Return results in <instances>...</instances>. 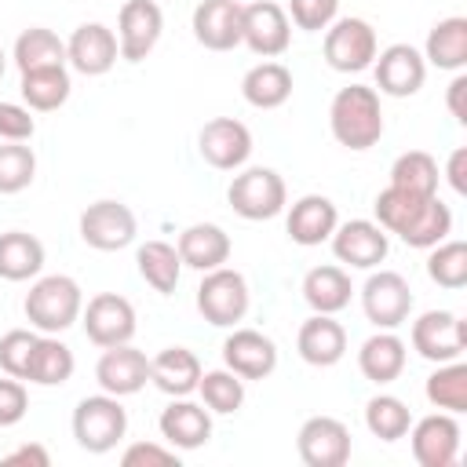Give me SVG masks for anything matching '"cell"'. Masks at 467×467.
<instances>
[{
	"label": "cell",
	"instance_id": "cell-21",
	"mask_svg": "<svg viewBox=\"0 0 467 467\" xmlns=\"http://www.w3.org/2000/svg\"><path fill=\"white\" fill-rule=\"evenodd\" d=\"M95 379L106 394L113 398H128L139 394L150 383V358L142 350H135L131 343H117L106 347L102 358L95 361Z\"/></svg>",
	"mask_w": 467,
	"mask_h": 467
},
{
	"label": "cell",
	"instance_id": "cell-35",
	"mask_svg": "<svg viewBox=\"0 0 467 467\" xmlns=\"http://www.w3.org/2000/svg\"><path fill=\"white\" fill-rule=\"evenodd\" d=\"M44 270V244L26 230L0 234V277L4 281H29Z\"/></svg>",
	"mask_w": 467,
	"mask_h": 467
},
{
	"label": "cell",
	"instance_id": "cell-13",
	"mask_svg": "<svg viewBox=\"0 0 467 467\" xmlns=\"http://www.w3.org/2000/svg\"><path fill=\"white\" fill-rule=\"evenodd\" d=\"M332 255L354 270H376L390 252V234L372 219H350L332 230Z\"/></svg>",
	"mask_w": 467,
	"mask_h": 467
},
{
	"label": "cell",
	"instance_id": "cell-47",
	"mask_svg": "<svg viewBox=\"0 0 467 467\" xmlns=\"http://www.w3.org/2000/svg\"><path fill=\"white\" fill-rule=\"evenodd\" d=\"M26 409H29V390H26V383L4 372V379H0V427L22 423Z\"/></svg>",
	"mask_w": 467,
	"mask_h": 467
},
{
	"label": "cell",
	"instance_id": "cell-28",
	"mask_svg": "<svg viewBox=\"0 0 467 467\" xmlns=\"http://www.w3.org/2000/svg\"><path fill=\"white\" fill-rule=\"evenodd\" d=\"M405 358H409L405 339L394 336V328H379L376 336H368V339L361 343V350H358V368H361L365 379H372L376 387H383V383H394V379L405 372Z\"/></svg>",
	"mask_w": 467,
	"mask_h": 467
},
{
	"label": "cell",
	"instance_id": "cell-29",
	"mask_svg": "<svg viewBox=\"0 0 467 467\" xmlns=\"http://www.w3.org/2000/svg\"><path fill=\"white\" fill-rule=\"evenodd\" d=\"M350 296H354L350 274L343 266H336V263L314 266L303 277V299H306V306L314 314H339L343 306H350Z\"/></svg>",
	"mask_w": 467,
	"mask_h": 467
},
{
	"label": "cell",
	"instance_id": "cell-41",
	"mask_svg": "<svg viewBox=\"0 0 467 467\" xmlns=\"http://www.w3.org/2000/svg\"><path fill=\"white\" fill-rule=\"evenodd\" d=\"M427 277L438 288H463L467 285V244L463 241H438L434 248H427Z\"/></svg>",
	"mask_w": 467,
	"mask_h": 467
},
{
	"label": "cell",
	"instance_id": "cell-31",
	"mask_svg": "<svg viewBox=\"0 0 467 467\" xmlns=\"http://www.w3.org/2000/svg\"><path fill=\"white\" fill-rule=\"evenodd\" d=\"M241 95L255 109H277L292 99V73L281 62H259L241 77Z\"/></svg>",
	"mask_w": 467,
	"mask_h": 467
},
{
	"label": "cell",
	"instance_id": "cell-49",
	"mask_svg": "<svg viewBox=\"0 0 467 467\" xmlns=\"http://www.w3.org/2000/svg\"><path fill=\"white\" fill-rule=\"evenodd\" d=\"M463 95H467V77H463V73H456V77H452V84H449L445 106H449V113H452L460 124H467V106H463Z\"/></svg>",
	"mask_w": 467,
	"mask_h": 467
},
{
	"label": "cell",
	"instance_id": "cell-40",
	"mask_svg": "<svg viewBox=\"0 0 467 467\" xmlns=\"http://www.w3.org/2000/svg\"><path fill=\"white\" fill-rule=\"evenodd\" d=\"M197 394H201L208 412L230 416V412H237L244 405V379L237 372H230V368H212V372H201Z\"/></svg>",
	"mask_w": 467,
	"mask_h": 467
},
{
	"label": "cell",
	"instance_id": "cell-26",
	"mask_svg": "<svg viewBox=\"0 0 467 467\" xmlns=\"http://www.w3.org/2000/svg\"><path fill=\"white\" fill-rule=\"evenodd\" d=\"M201 358L190 347H164L150 358V383L168 398H190L201 383Z\"/></svg>",
	"mask_w": 467,
	"mask_h": 467
},
{
	"label": "cell",
	"instance_id": "cell-15",
	"mask_svg": "<svg viewBox=\"0 0 467 467\" xmlns=\"http://www.w3.org/2000/svg\"><path fill=\"white\" fill-rule=\"evenodd\" d=\"M296 449L306 467H343L350 460V431L336 416H310L296 434Z\"/></svg>",
	"mask_w": 467,
	"mask_h": 467
},
{
	"label": "cell",
	"instance_id": "cell-34",
	"mask_svg": "<svg viewBox=\"0 0 467 467\" xmlns=\"http://www.w3.org/2000/svg\"><path fill=\"white\" fill-rule=\"evenodd\" d=\"M135 266H139V277L161 292V296H171L179 288V277H182V259L175 252V244L168 241H146L139 244L135 252Z\"/></svg>",
	"mask_w": 467,
	"mask_h": 467
},
{
	"label": "cell",
	"instance_id": "cell-17",
	"mask_svg": "<svg viewBox=\"0 0 467 467\" xmlns=\"http://www.w3.org/2000/svg\"><path fill=\"white\" fill-rule=\"evenodd\" d=\"M409 441L420 467H452L460 456V423L452 412H431L409 427Z\"/></svg>",
	"mask_w": 467,
	"mask_h": 467
},
{
	"label": "cell",
	"instance_id": "cell-44",
	"mask_svg": "<svg viewBox=\"0 0 467 467\" xmlns=\"http://www.w3.org/2000/svg\"><path fill=\"white\" fill-rule=\"evenodd\" d=\"M288 22L303 33H321L339 18V0H288Z\"/></svg>",
	"mask_w": 467,
	"mask_h": 467
},
{
	"label": "cell",
	"instance_id": "cell-9",
	"mask_svg": "<svg viewBox=\"0 0 467 467\" xmlns=\"http://www.w3.org/2000/svg\"><path fill=\"white\" fill-rule=\"evenodd\" d=\"M412 288L398 270H372L361 285V310L376 328H398L412 314Z\"/></svg>",
	"mask_w": 467,
	"mask_h": 467
},
{
	"label": "cell",
	"instance_id": "cell-16",
	"mask_svg": "<svg viewBox=\"0 0 467 467\" xmlns=\"http://www.w3.org/2000/svg\"><path fill=\"white\" fill-rule=\"evenodd\" d=\"M372 73H376L379 95L409 99V95H416V91L423 88V80H427V62H423V51H416L412 44H390V47L376 51Z\"/></svg>",
	"mask_w": 467,
	"mask_h": 467
},
{
	"label": "cell",
	"instance_id": "cell-1",
	"mask_svg": "<svg viewBox=\"0 0 467 467\" xmlns=\"http://www.w3.org/2000/svg\"><path fill=\"white\" fill-rule=\"evenodd\" d=\"M372 208H376V223L387 234H398L409 248H434L452 234V212L438 193L420 197V193L387 186Z\"/></svg>",
	"mask_w": 467,
	"mask_h": 467
},
{
	"label": "cell",
	"instance_id": "cell-8",
	"mask_svg": "<svg viewBox=\"0 0 467 467\" xmlns=\"http://www.w3.org/2000/svg\"><path fill=\"white\" fill-rule=\"evenodd\" d=\"M379 44H376V29L365 18H336L325 29V62L336 73H361L372 66Z\"/></svg>",
	"mask_w": 467,
	"mask_h": 467
},
{
	"label": "cell",
	"instance_id": "cell-50",
	"mask_svg": "<svg viewBox=\"0 0 467 467\" xmlns=\"http://www.w3.org/2000/svg\"><path fill=\"white\" fill-rule=\"evenodd\" d=\"M4 463H33V467H47V463H51V456H47V449H44V445L29 441V445H18L15 452H7V456H4Z\"/></svg>",
	"mask_w": 467,
	"mask_h": 467
},
{
	"label": "cell",
	"instance_id": "cell-4",
	"mask_svg": "<svg viewBox=\"0 0 467 467\" xmlns=\"http://www.w3.org/2000/svg\"><path fill=\"white\" fill-rule=\"evenodd\" d=\"M128 434V409L120 405V398L113 394H88L77 401L73 409V438L84 452L102 456L109 449H117Z\"/></svg>",
	"mask_w": 467,
	"mask_h": 467
},
{
	"label": "cell",
	"instance_id": "cell-45",
	"mask_svg": "<svg viewBox=\"0 0 467 467\" xmlns=\"http://www.w3.org/2000/svg\"><path fill=\"white\" fill-rule=\"evenodd\" d=\"M36 135V120L29 106L0 102V139L4 142H29Z\"/></svg>",
	"mask_w": 467,
	"mask_h": 467
},
{
	"label": "cell",
	"instance_id": "cell-18",
	"mask_svg": "<svg viewBox=\"0 0 467 467\" xmlns=\"http://www.w3.org/2000/svg\"><path fill=\"white\" fill-rule=\"evenodd\" d=\"M201 157L219 171H237L252 157V131L234 117H215L197 135Z\"/></svg>",
	"mask_w": 467,
	"mask_h": 467
},
{
	"label": "cell",
	"instance_id": "cell-38",
	"mask_svg": "<svg viewBox=\"0 0 467 467\" xmlns=\"http://www.w3.org/2000/svg\"><path fill=\"white\" fill-rule=\"evenodd\" d=\"M427 401L441 412H463L467 409V365L456 358V361H441L431 376H427V387H423Z\"/></svg>",
	"mask_w": 467,
	"mask_h": 467
},
{
	"label": "cell",
	"instance_id": "cell-5",
	"mask_svg": "<svg viewBox=\"0 0 467 467\" xmlns=\"http://www.w3.org/2000/svg\"><path fill=\"white\" fill-rule=\"evenodd\" d=\"M252 306V292H248V281L241 270L234 266H215V270H204L201 285H197V310L208 325L215 328H234L237 321H244Z\"/></svg>",
	"mask_w": 467,
	"mask_h": 467
},
{
	"label": "cell",
	"instance_id": "cell-25",
	"mask_svg": "<svg viewBox=\"0 0 467 467\" xmlns=\"http://www.w3.org/2000/svg\"><path fill=\"white\" fill-rule=\"evenodd\" d=\"M336 226H339V212H336L332 197H325V193H306V197H299V201L288 208V219H285V230H288V237H292L299 248H314V244L328 241Z\"/></svg>",
	"mask_w": 467,
	"mask_h": 467
},
{
	"label": "cell",
	"instance_id": "cell-48",
	"mask_svg": "<svg viewBox=\"0 0 467 467\" xmlns=\"http://www.w3.org/2000/svg\"><path fill=\"white\" fill-rule=\"evenodd\" d=\"M445 179H449V186H452L456 193H467V150H463V146H456V150L449 153Z\"/></svg>",
	"mask_w": 467,
	"mask_h": 467
},
{
	"label": "cell",
	"instance_id": "cell-37",
	"mask_svg": "<svg viewBox=\"0 0 467 467\" xmlns=\"http://www.w3.org/2000/svg\"><path fill=\"white\" fill-rule=\"evenodd\" d=\"M438 161L427 150H409L390 164V186L405 190V193H420V197H434L438 193Z\"/></svg>",
	"mask_w": 467,
	"mask_h": 467
},
{
	"label": "cell",
	"instance_id": "cell-51",
	"mask_svg": "<svg viewBox=\"0 0 467 467\" xmlns=\"http://www.w3.org/2000/svg\"><path fill=\"white\" fill-rule=\"evenodd\" d=\"M4 66H7V55H4V47H0V77H4Z\"/></svg>",
	"mask_w": 467,
	"mask_h": 467
},
{
	"label": "cell",
	"instance_id": "cell-11",
	"mask_svg": "<svg viewBox=\"0 0 467 467\" xmlns=\"http://www.w3.org/2000/svg\"><path fill=\"white\" fill-rule=\"evenodd\" d=\"M412 350L434 365L456 361L467 350V321L452 310H427L412 321Z\"/></svg>",
	"mask_w": 467,
	"mask_h": 467
},
{
	"label": "cell",
	"instance_id": "cell-20",
	"mask_svg": "<svg viewBox=\"0 0 467 467\" xmlns=\"http://www.w3.org/2000/svg\"><path fill=\"white\" fill-rule=\"evenodd\" d=\"M223 365L241 379H266L277 368V343L259 328H234L223 339Z\"/></svg>",
	"mask_w": 467,
	"mask_h": 467
},
{
	"label": "cell",
	"instance_id": "cell-10",
	"mask_svg": "<svg viewBox=\"0 0 467 467\" xmlns=\"http://www.w3.org/2000/svg\"><path fill=\"white\" fill-rule=\"evenodd\" d=\"M241 44H248L259 58H277L292 44V22L281 4L274 0H252L241 7Z\"/></svg>",
	"mask_w": 467,
	"mask_h": 467
},
{
	"label": "cell",
	"instance_id": "cell-2",
	"mask_svg": "<svg viewBox=\"0 0 467 467\" xmlns=\"http://www.w3.org/2000/svg\"><path fill=\"white\" fill-rule=\"evenodd\" d=\"M328 128L332 139L354 153L372 150L383 139V106H379V91L365 88V84H350L339 88L332 95L328 106Z\"/></svg>",
	"mask_w": 467,
	"mask_h": 467
},
{
	"label": "cell",
	"instance_id": "cell-12",
	"mask_svg": "<svg viewBox=\"0 0 467 467\" xmlns=\"http://www.w3.org/2000/svg\"><path fill=\"white\" fill-rule=\"evenodd\" d=\"M80 325H84V336L102 350L117 347V343H131V336H135V306H131V299H124L117 292H99L80 310Z\"/></svg>",
	"mask_w": 467,
	"mask_h": 467
},
{
	"label": "cell",
	"instance_id": "cell-19",
	"mask_svg": "<svg viewBox=\"0 0 467 467\" xmlns=\"http://www.w3.org/2000/svg\"><path fill=\"white\" fill-rule=\"evenodd\" d=\"M120 47H117V33L102 22H84L73 29V36L66 40V62L84 73V77H102L117 66Z\"/></svg>",
	"mask_w": 467,
	"mask_h": 467
},
{
	"label": "cell",
	"instance_id": "cell-43",
	"mask_svg": "<svg viewBox=\"0 0 467 467\" xmlns=\"http://www.w3.org/2000/svg\"><path fill=\"white\" fill-rule=\"evenodd\" d=\"M36 328H11L0 336V368L15 379H26V368H29V354L36 347Z\"/></svg>",
	"mask_w": 467,
	"mask_h": 467
},
{
	"label": "cell",
	"instance_id": "cell-23",
	"mask_svg": "<svg viewBox=\"0 0 467 467\" xmlns=\"http://www.w3.org/2000/svg\"><path fill=\"white\" fill-rule=\"evenodd\" d=\"M241 0H201L193 7V36L208 51H234L241 44Z\"/></svg>",
	"mask_w": 467,
	"mask_h": 467
},
{
	"label": "cell",
	"instance_id": "cell-39",
	"mask_svg": "<svg viewBox=\"0 0 467 467\" xmlns=\"http://www.w3.org/2000/svg\"><path fill=\"white\" fill-rule=\"evenodd\" d=\"M365 427H368V434L379 438V441H401V438L409 434V427H412V412H409V405H405L401 398H394V394H376V398H368V405H365Z\"/></svg>",
	"mask_w": 467,
	"mask_h": 467
},
{
	"label": "cell",
	"instance_id": "cell-24",
	"mask_svg": "<svg viewBox=\"0 0 467 467\" xmlns=\"http://www.w3.org/2000/svg\"><path fill=\"white\" fill-rule=\"evenodd\" d=\"M296 350L306 365L314 368H332L336 361H343L347 354V328L332 317V314H310L303 325H299V336H296Z\"/></svg>",
	"mask_w": 467,
	"mask_h": 467
},
{
	"label": "cell",
	"instance_id": "cell-42",
	"mask_svg": "<svg viewBox=\"0 0 467 467\" xmlns=\"http://www.w3.org/2000/svg\"><path fill=\"white\" fill-rule=\"evenodd\" d=\"M36 179V153L26 142L0 146V193H22Z\"/></svg>",
	"mask_w": 467,
	"mask_h": 467
},
{
	"label": "cell",
	"instance_id": "cell-33",
	"mask_svg": "<svg viewBox=\"0 0 467 467\" xmlns=\"http://www.w3.org/2000/svg\"><path fill=\"white\" fill-rule=\"evenodd\" d=\"M18 91H22V102L33 113H51V109L66 106V99L73 91V80H69V69L66 66H47V69L22 73Z\"/></svg>",
	"mask_w": 467,
	"mask_h": 467
},
{
	"label": "cell",
	"instance_id": "cell-14",
	"mask_svg": "<svg viewBox=\"0 0 467 467\" xmlns=\"http://www.w3.org/2000/svg\"><path fill=\"white\" fill-rule=\"evenodd\" d=\"M164 33V11L157 0H124L117 15V47L124 62H142Z\"/></svg>",
	"mask_w": 467,
	"mask_h": 467
},
{
	"label": "cell",
	"instance_id": "cell-30",
	"mask_svg": "<svg viewBox=\"0 0 467 467\" xmlns=\"http://www.w3.org/2000/svg\"><path fill=\"white\" fill-rule=\"evenodd\" d=\"M423 62L449 69V73H460L467 66V18L463 15H452L431 26L427 44H423Z\"/></svg>",
	"mask_w": 467,
	"mask_h": 467
},
{
	"label": "cell",
	"instance_id": "cell-6",
	"mask_svg": "<svg viewBox=\"0 0 467 467\" xmlns=\"http://www.w3.org/2000/svg\"><path fill=\"white\" fill-rule=\"evenodd\" d=\"M226 201H230V208H234L241 219L263 223V219H274V215L285 212L288 190H285V179H281L274 168L255 164V168H244V171H237V175L230 179Z\"/></svg>",
	"mask_w": 467,
	"mask_h": 467
},
{
	"label": "cell",
	"instance_id": "cell-3",
	"mask_svg": "<svg viewBox=\"0 0 467 467\" xmlns=\"http://www.w3.org/2000/svg\"><path fill=\"white\" fill-rule=\"evenodd\" d=\"M22 310H26L29 328L58 336V332H66L69 325L80 321L84 292H80V285L69 274H47V277H36L29 285Z\"/></svg>",
	"mask_w": 467,
	"mask_h": 467
},
{
	"label": "cell",
	"instance_id": "cell-22",
	"mask_svg": "<svg viewBox=\"0 0 467 467\" xmlns=\"http://www.w3.org/2000/svg\"><path fill=\"white\" fill-rule=\"evenodd\" d=\"M161 438L179 449V452H190V449H201L208 445L212 438V412L190 398H171L164 409H161Z\"/></svg>",
	"mask_w": 467,
	"mask_h": 467
},
{
	"label": "cell",
	"instance_id": "cell-7",
	"mask_svg": "<svg viewBox=\"0 0 467 467\" xmlns=\"http://www.w3.org/2000/svg\"><path fill=\"white\" fill-rule=\"evenodd\" d=\"M77 230H80V241L95 252H120L135 241L139 234V223H135V212L124 204V201H95L80 212L77 219Z\"/></svg>",
	"mask_w": 467,
	"mask_h": 467
},
{
	"label": "cell",
	"instance_id": "cell-27",
	"mask_svg": "<svg viewBox=\"0 0 467 467\" xmlns=\"http://www.w3.org/2000/svg\"><path fill=\"white\" fill-rule=\"evenodd\" d=\"M230 248H234L230 244V234L219 223H193V226H186L179 234V244H175L182 266L201 270V274L223 266L230 259Z\"/></svg>",
	"mask_w": 467,
	"mask_h": 467
},
{
	"label": "cell",
	"instance_id": "cell-46",
	"mask_svg": "<svg viewBox=\"0 0 467 467\" xmlns=\"http://www.w3.org/2000/svg\"><path fill=\"white\" fill-rule=\"evenodd\" d=\"M124 467H179V449L171 445H157V441H135L120 452Z\"/></svg>",
	"mask_w": 467,
	"mask_h": 467
},
{
	"label": "cell",
	"instance_id": "cell-36",
	"mask_svg": "<svg viewBox=\"0 0 467 467\" xmlns=\"http://www.w3.org/2000/svg\"><path fill=\"white\" fill-rule=\"evenodd\" d=\"M15 66H18V73L47 69V66H66V44L47 26H29L15 40Z\"/></svg>",
	"mask_w": 467,
	"mask_h": 467
},
{
	"label": "cell",
	"instance_id": "cell-32",
	"mask_svg": "<svg viewBox=\"0 0 467 467\" xmlns=\"http://www.w3.org/2000/svg\"><path fill=\"white\" fill-rule=\"evenodd\" d=\"M73 368H77L73 350H69L58 336L40 332V336H36V347H33V354H29L26 379L36 383V387H62V383H69Z\"/></svg>",
	"mask_w": 467,
	"mask_h": 467
}]
</instances>
